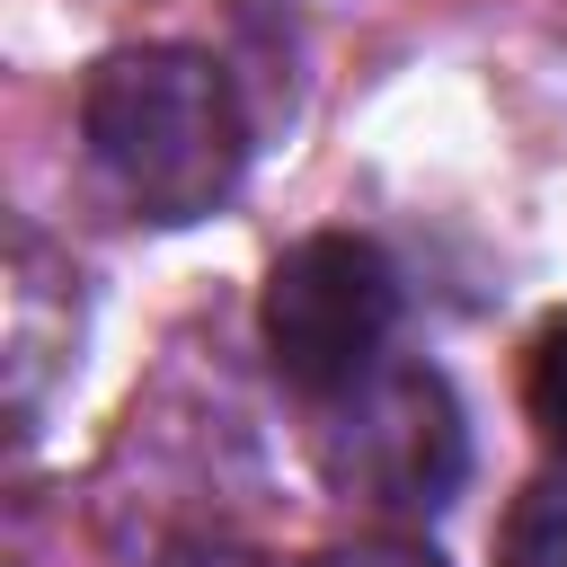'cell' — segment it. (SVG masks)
Segmentation results:
<instances>
[{"label":"cell","instance_id":"cell-1","mask_svg":"<svg viewBox=\"0 0 567 567\" xmlns=\"http://www.w3.org/2000/svg\"><path fill=\"white\" fill-rule=\"evenodd\" d=\"M257 443L230 381L168 372L133 399L97 470V540L115 567H257Z\"/></svg>","mask_w":567,"mask_h":567},{"label":"cell","instance_id":"cell-2","mask_svg":"<svg viewBox=\"0 0 567 567\" xmlns=\"http://www.w3.org/2000/svg\"><path fill=\"white\" fill-rule=\"evenodd\" d=\"M80 159L124 221L186 230L248 177L239 80L204 44H124L80 80Z\"/></svg>","mask_w":567,"mask_h":567},{"label":"cell","instance_id":"cell-3","mask_svg":"<svg viewBox=\"0 0 567 567\" xmlns=\"http://www.w3.org/2000/svg\"><path fill=\"white\" fill-rule=\"evenodd\" d=\"M319 425H310V452H319V478L381 514V523H425L461 496L470 478V416L452 399V381L434 363H399L381 354L363 381L310 399Z\"/></svg>","mask_w":567,"mask_h":567},{"label":"cell","instance_id":"cell-4","mask_svg":"<svg viewBox=\"0 0 567 567\" xmlns=\"http://www.w3.org/2000/svg\"><path fill=\"white\" fill-rule=\"evenodd\" d=\"M266 354L301 399H328L346 381H363L390 354L399 328V266L363 239V230H310L275 257L266 301H257Z\"/></svg>","mask_w":567,"mask_h":567},{"label":"cell","instance_id":"cell-5","mask_svg":"<svg viewBox=\"0 0 567 567\" xmlns=\"http://www.w3.org/2000/svg\"><path fill=\"white\" fill-rule=\"evenodd\" d=\"M89 346V292L80 266L35 239L27 221H9V257H0V372H9V434L35 443L53 399L71 390Z\"/></svg>","mask_w":567,"mask_h":567},{"label":"cell","instance_id":"cell-6","mask_svg":"<svg viewBox=\"0 0 567 567\" xmlns=\"http://www.w3.org/2000/svg\"><path fill=\"white\" fill-rule=\"evenodd\" d=\"M496 567H567V478H532L496 532Z\"/></svg>","mask_w":567,"mask_h":567},{"label":"cell","instance_id":"cell-7","mask_svg":"<svg viewBox=\"0 0 567 567\" xmlns=\"http://www.w3.org/2000/svg\"><path fill=\"white\" fill-rule=\"evenodd\" d=\"M523 408L549 452H567V310H549L523 346Z\"/></svg>","mask_w":567,"mask_h":567},{"label":"cell","instance_id":"cell-8","mask_svg":"<svg viewBox=\"0 0 567 567\" xmlns=\"http://www.w3.org/2000/svg\"><path fill=\"white\" fill-rule=\"evenodd\" d=\"M310 567H443L425 540H408V532H363V540H337V549H319Z\"/></svg>","mask_w":567,"mask_h":567}]
</instances>
